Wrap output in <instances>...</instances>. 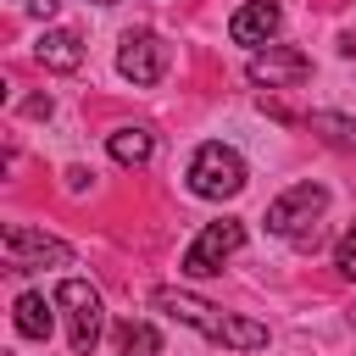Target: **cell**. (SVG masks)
Returning <instances> with one entry per match:
<instances>
[{"instance_id": "1", "label": "cell", "mask_w": 356, "mask_h": 356, "mask_svg": "<svg viewBox=\"0 0 356 356\" xmlns=\"http://www.w3.org/2000/svg\"><path fill=\"white\" fill-rule=\"evenodd\" d=\"M150 306L167 312L172 323L206 334L211 345H234V350H261V345H267V328H261V323H250V317H228V312H217L211 300H200V295H189V289L161 284V289H150Z\"/></svg>"}, {"instance_id": "2", "label": "cell", "mask_w": 356, "mask_h": 356, "mask_svg": "<svg viewBox=\"0 0 356 356\" xmlns=\"http://www.w3.org/2000/svg\"><path fill=\"white\" fill-rule=\"evenodd\" d=\"M189 189H195L200 200H228V195H239V189H245V156H239L234 145H222V139L200 145V150L189 156Z\"/></svg>"}, {"instance_id": "3", "label": "cell", "mask_w": 356, "mask_h": 356, "mask_svg": "<svg viewBox=\"0 0 356 356\" xmlns=\"http://www.w3.org/2000/svg\"><path fill=\"white\" fill-rule=\"evenodd\" d=\"M56 306H61V317H67V345H72L78 356H89V350L100 345V328H106V306H100V295H95L83 278H61Z\"/></svg>"}, {"instance_id": "4", "label": "cell", "mask_w": 356, "mask_h": 356, "mask_svg": "<svg viewBox=\"0 0 356 356\" xmlns=\"http://www.w3.org/2000/svg\"><path fill=\"white\" fill-rule=\"evenodd\" d=\"M323 211H328V189H323V184H295V189H284V195L267 206V228L284 234V239H295V245H312L306 222H317Z\"/></svg>"}, {"instance_id": "5", "label": "cell", "mask_w": 356, "mask_h": 356, "mask_svg": "<svg viewBox=\"0 0 356 356\" xmlns=\"http://www.w3.org/2000/svg\"><path fill=\"white\" fill-rule=\"evenodd\" d=\"M239 245H245V222H239V217H217V222H206V228L189 239L184 273H189V278H211V273H222V261H228Z\"/></svg>"}, {"instance_id": "6", "label": "cell", "mask_w": 356, "mask_h": 356, "mask_svg": "<svg viewBox=\"0 0 356 356\" xmlns=\"http://www.w3.org/2000/svg\"><path fill=\"white\" fill-rule=\"evenodd\" d=\"M0 250H6V267L11 273H33V267H67L72 250L61 239H50L44 228H28V222H11L0 234Z\"/></svg>"}, {"instance_id": "7", "label": "cell", "mask_w": 356, "mask_h": 356, "mask_svg": "<svg viewBox=\"0 0 356 356\" xmlns=\"http://www.w3.org/2000/svg\"><path fill=\"white\" fill-rule=\"evenodd\" d=\"M245 72H250V83H261V89H295V83L312 78V56H300L295 44H267V50L250 56Z\"/></svg>"}, {"instance_id": "8", "label": "cell", "mask_w": 356, "mask_h": 356, "mask_svg": "<svg viewBox=\"0 0 356 356\" xmlns=\"http://www.w3.org/2000/svg\"><path fill=\"white\" fill-rule=\"evenodd\" d=\"M117 72H122L128 83H161V72H167V44H161V33H150V28L128 33L122 50H117Z\"/></svg>"}, {"instance_id": "9", "label": "cell", "mask_w": 356, "mask_h": 356, "mask_svg": "<svg viewBox=\"0 0 356 356\" xmlns=\"http://www.w3.org/2000/svg\"><path fill=\"white\" fill-rule=\"evenodd\" d=\"M278 28H284V6H278V0H245V6L234 11V22H228L234 44H267Z\"/></svg>"}, {"instance_id": "10", "label": "cell", "mask_w": 356, "mask_h": 356, "mask_svg": "<svg viewBox=\"0 0 356 356\" xmlns=\"http://www.w3.org/2000/svg\"><path fill=\"white\" fill-rule=\"evenodd\" d=\"M33 61L50 67V72H72V67L83 61V39H78L72 28H44L39 44H33Z\"/></svg>"}, {"instance_id": "11", "label": "cell", "mask_w": 356, "mask_h": 356, "mask_svg": "<svg viewBox=\"0 0 356 356\" xmlns=\"http://www.w3.org/2000/svg\"><path fill=\"white\" fill-rule=\"evenodd\" d=\"M56 300H44L39 289H22L17 295V334L22 339H50V328H56Z\"/></svg>"}, {"instance_id": "12", "label": "cell", "mask_w": 356, "mask_h": 356, "mask_svg": "<svg viewBox=\"0 0 356 356\" xmlns=\"http://www.w3.org/2000/svg\"><path fill=\"white\" fill-rule=\"evenodd\" d=\"M106 150H111V161H117V167H145V161L156 156V134L128 122V128H117V134L106 139Z\"/></svg>"}, {"instance_id": "13", "label": "cell", "mask_w": 356, "mask_h": 356, "mask_svg": "<svg viewBox=\"0 0 356 356\" xmlns=\"http://www.w3.org/2000/svg\"><path fill=\"white\" fill-rule=\"evenodd\" d=\"M161 350V334L139 317H122L117 323V356H156Z\"/></svg>"}, {"instance_id": "14", "label": "cell", "mask_w": 356, "mask_h": 356, "mask_svg": "<svg viewBox=\"0 0 356 356\" xmlns=\"http://www.w3.org/2000/svg\"><path fill=\"white\" fill-rule=\"evenodd\" d=\"M312 128H317V134H328V145L356 150V122H350V117H339V111H312Z\"/></svg>"}, {"instance_id": "15", "label": "cell", "mask_w": 356, "mask_h": 356, "mask_svg": "<svg viewBox=\"0 0 356 356\" xmlns=\"http://www.w3.org/2000/svg\"><path fill=\"white\" fill-rule=\"evenodd\" d=\"M334 267H339L345 278H356V222H350V234L334 245Z\"/></svg>"}, {"instance_id": "16", "label": "cell", "mask_w": 356, "mask_h": 356, "mask_svg": "<svg viewBox=\"0 0 356 356\" xmlns=\"http://www.w3.org/2000/svg\"><path fill=\"white\" fill-rule=\"evenodd\" d=\"M28 11H33V17H44V22H50V17H56V0H28Z\"/></svg>"}, {"instance_id": "17", "label": "cell", "mask_w": 356, "mask_h": 356, "mask_svg": "<svg viewBox=\"0 0 356 356\" xmlns=\"http://www.w3.org/2000/svg\"><path fill=\"white\" fill-rule=\"evenodd\" d=\"M95 6H117V0H95Z\"/></svg>"}, {"instance_id": "18", "label": "cell", "mask_w": 356, "mask_h": 356, "mask_svg": "<svg viewBox=\"0 0 356 356\" xmlns=\"http://www.w3.org/2000/svg\"><path fill=\"white\" fill-rule=\"evenodd\" d=\"M6 356H17V350H6Z\"/></svg>"}]
</instances>
